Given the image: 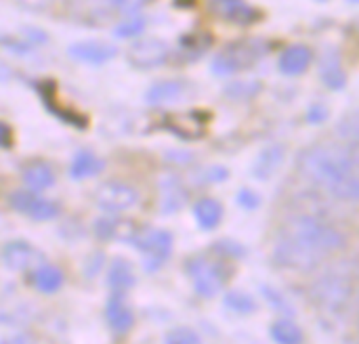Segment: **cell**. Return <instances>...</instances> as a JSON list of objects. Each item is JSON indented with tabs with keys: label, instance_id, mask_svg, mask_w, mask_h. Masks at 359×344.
<instances>
[{
	"label": "cell",
	"instance_id": "cell-27",
	"mask_svg": "<svg viewBox=\"0 0 359 344\" xmlns=\"http://www.w3.org/2000/svg\"><path fill=\"white\" fill-rule=\"evenodd\" d=\"M339 128H341V137L351 145L349 153H351L355 166H359V109H355L351 116H347Z\"/></svg>",
	"mask_w": 359,
	"mask_h": 344
},
{
	"label": "cell",
	"instance_id": "cell-32",
	"mask_svg": "<svg viewBox=\"0 0 359 344\" xmlns=\"http://www.w3.org/2000/svg\"><path fill=\"white\" fill-rule=\"evenodd\" d=\"M164 344H202V340L191 328H175L166 334Z\"/></svg>",
	"mask_w": 359,
	"mask_h": 344
},
{
	"label": "cell",
	"instance_id": "cell-12",
	"mask_svg": "<svg viewBox=\"0 0 359 344\" xmlns=\"http://www.w3.org/2000/svg\"><path fill=\"white\" fill-rule=\"evenodd\" d=\"M2 263L8 271H29V269L34 271L44 263V256L32 244L23 240H15L2 248Z\"/></svg>",
	"mask_w": 359,
	"mask_h": 344
},
{
	"label": "cell",
	"instance_id": "cell-6",
	"mask_svg": "<svg viewBox=\"0 0 359 344\" xmlns=\"http://www.w3.org/2000/svg\"><path fill=\"white\" fill-rule=\"evenodd\" d=\"M172 233L156 227H139L133 246L143 254V267L147 273H156L172 254Z\"/></svg>",
	"mask_w": 359,
	"mask_h": 344
},
{
	"label": "cell",
	"instance_id": "cell-38",
	"mask_svg": "<svg viewBox=\"0 0 359 344\" xmlns=\"http://www.w3.org/2000/svg\"><path fill=\"white\" fill-rule=\"evenodd\" d=\"M17 4L25 11H44L53 4V0H17Z\"/></svg>",
	"mask_w": 359,
	"mask_h": 344
},
{
	"label": "cell",
	"instance_id": "cell-4",
	"mask_svg": "<svg viewBox=\"0 0 359 344\" xmlns=\"http://www.w3.org/2000/svg\"><path fill=\"white\" fill-rule=\"evenodd\" d=\"M273 261L284 269L311 271L326 261V254L320 252L318 248L305 244L303 240H299L286 231H280V235L273 244Z\"/></svg>",
	"mask_w": 359,
	"mask_h": 344
},
{
	"label": "cell",
	"instance_id": "cell-10",
	"mask_svg": "<svg viewBox=\"0 0 359 344\" xmlns=\"http://www.w3.org/2000/svg\"><path fill=\"white\" fill-rule=\"evenodd\" d=\"M8 204L13 210L29 216L32 221L44 223V221H55L61 214V206L53 200L40 198L36 191L29 189H19L8 195Z\"/></svg>",
	"mask_w": 359,
	"mask_h": 344
},
{
	"label": "cell",
	"instance_id": "cell-21",
	"mask_svg": "<svg viewBox=\"0 0 359 344\" xmlns=\"http://www.w3.org/2000/svg\"><path fill=\"white\" fill-rule=\"evenodd\" d=\"M103 168H105L103 158H99L90 149H82V151H78L74 156V160L69 164V177L74 181H86V179H93V177L101 174Z\"/></svg>",
	"mask_w": 359,
	"mask_h": 344
},
{
	"label": "cell",
	"instance_id": "cell-42",
	"mask_svg": "<svg viewBox=\"0 0 359 344\" xmlns=\"http://www.w3.org/2000/svg\"><path fill=\"white\" fill-rule=\"evenodd\" d=\"M355 303H358V307H359V280H358V286H355Z\"/></svg>",
	"mask_w": 359,
	"mask_h": 344
},
{
	"label": "cell",
	"instance_id": "cell-11",
	"mask_svg": "<svg viewBox=\"0 0 359 344\" xmlns=\"http://www.w3.org/2000/svg\"><path fill=\"white\" fill-rule=\"evenodd\" d=\"M67 57L86 65H103L118 57V46L105 40H80L67 46Z\"/></svg>",
	"mask_w": 359,
	"mask_h": 344
},
{
	"label": "cell",
	"instance_id": "cell-22",
	"mask_svg": "<svg viewBox=\"0 0 359 344\" xmlns=\"http://www.w3.org/2000/svg\"><path fill=\"white\" fill-rule=\"evenodd\" d=\"M137 277H135V269L130 265V261L118 256L111 261L109 271H107V284L111 288V292H120L126 294L133 286H135Z\"/></svg>",
	"mask_w": 359,
	"mask_h": 344
},
{
	"label": "cell",
	"instance_id": "cell-37",
	"mask_svg": "<svg viewBox=\"0 0 359 344\" xmlns=\"http://www.w3.org/2000/svg\"><path fill=\"white\" fill-rule=\"evenodd\" d=\"M326 118H328V109H326L324 105H320V103L311 105L309 111H307V120H309L311 124H320V122H324Z\"/></svg>",
	"mask_w": 359,
	"mask_h": 344
},
{
	"label": "cell",
	"instance_id": "cell-31",
	"mask_svg": "<svg viewBox=\"0 0 359 344\" xmlns=\"http://www.w3.org/2000/svg\"><path fill=\"white\" fill-rule=\"evenodd\" d=\"M261 292H263L265 301L269 303V307H273L278 313H286V315H292V313H294V307L288 303V298H286L280 290L269 288V286H263Z\"/></svg>",
	"mask_w": 359,
	"mask_h": 344
},
{
	"label": "cell",
	"instance_id": "cell-40",
	"mask_svg": "<svg viewBox=\"0 0 359 344\" xmlns=\"http://www.w3.org/2000/svg\"><path fill=\"white\" fill-rule=\"evenodd\" d=\"M0 344H34V340H32L27 334H15V336H11V338L0 340Z\"/></svg>",
	"mask_w": 359,
	"mask_h": 344
},
{
	"label": "cell",
	"instance_id": "cell-29",
	"mask_svg": "<svg viewBox=\"0 0 359 344\" xmlns=\"http://www.w3.org/2000/svg\"><path fill=\"white\" fill-rule=\"evenodd\" d=\"M147 27V21L145 17H139V15H128L124 21H120L116 27H114V36L116 38H135V36H141Z\"/></svg>",
	"mask_w": 359,
	"mask_h": 344
},
{
	"label": "cell",
	"instance_id": "cell-3",
	"mask_svg": "<svg viewBox=\"0 0 359 344\" xmlns=\"http://www.w3.org/2000/svg\"><path fill=\"white\" fill-rule=\"evenodd\" d=\"M282 231L303 240L305 244L318 248L326 256L345 246V235L337 227H332L324 219H320L316 214H307V212L290 216Z\"/></svg>",
	"mask_w": 359,
	"mask_h": 344
},
{
	"label": "cell",
	"instance_id": "cell-16",
	"mask_svg": "<svg viewBox=\"0 0 359 344\" xmlns=\"http://www.w3.org/2000/svg\"><path fill=\"white\" fill-rule=\"evenodd\" d=\"M187 84L183 80H160L156 84H151L145 92V101L151 107H164V105H172L177 101H181L185 97Z\"/></svg>",
	"mask_w": 359,
	"mask_h": 344
},
{
	"label": "cell",
	"instance_id": "cell-20",
	"mask_svg": "<svg viewBox=\"0 0 359 344\" xmlns=\"http://www.w3.org/2000/svg\"><path fill=\"white\" fill-rule=\"evenodd\" d=\"M311 48H307L305 44H292L280 55L278 67L284 76H301L311 65Z\"/></svg>",
	"mask_w": 359,
	"mask_h": 344
},
{
	"label": "cell",
	"instance_id": "cell-7",
	"mask_svg": "<svg viewBox=\"0 0 359 344\" xmlns=\"http://www.w3.org/2000/svg\"><path fill=\"white\" fill-rule=\"evenodd\" d=\"M185 271L194 284V290L202 296V298H212L217 296L225 282H227V273L223 269V263L212 259V256H194L185 263Z\"/></svg>",
	"mask_w": 359,
	"mask_h": 344
},
{
	"label": "cell",
	"instance_id": "cell-43",
	"mask_svg": "<svg viewBox=\"0 0 359 344\" xmlns=\"http://www.w3.org/2000/svg\"><path fill=\"white\" fill-rule=\"evenodd\" d=\"M347 2H351V4H359V0H347Z\"/></svg>",
	"mask_w": 359,
	"mask_h": 344
},
{
	"label": "cell",
	"instance_id": "cell-8",
	"mask_svg": "<svg viewBox=\"0 0 359 344\" xmlns=\"http://www.w3.org/2000/svg\"><path fill=\"white\" fill-rule=\"evenodd\" d=\"M95 204L107 214H120L139 204V191L124 181H105L95 191Z\"/></svg>",
	"mask_w": 359,
	"mask_h": 344
},
{
	"label": "cell",
	"instance_id": "cell-1",
	"mask_svg": "<svg viewBox=\"0 0 359 344\" xmlns=\"http://www.w3.org/2000/svg\"><path fill=\"white\" fill-rule=\"evenodd\" d=\"M299 170L332 198L359 204V174L349 151L332 145H311L299 156Z\"/></svg>",
	"mask_w": 359,
	"mask_h": 344
},
{
	"label": "cell",
	"instance_id": "cell-5",
	"mask_svg": "<svg viewBox=\"0 0 359 344\" xmlns=\"http://www.w3.org/2000/svg\"><path fill=\"white\" fill-rule=\"evenodd\" d=\"M265 55V42L257 38H246L231 42L212 59L215 76H233L250 65H255Z\"/></svg>",
	"mask_w": 359,
	"mask_h": 344
},
{
	"label": "cell",
	"instance_id": "cell-23",
	"mask_svg": "<svg viewBox=\"0 0 359 344\" xmlns=\"http://www.w3.org/2000/svg\"><path fill=\"white\" fill-rule=\"evenodd\" d=\"M194 216H196V223L200 229L212 231L223 221V206L215 198H202L194 204Z\"/></svg>",
	"mask_w": 359,
	"mask_h": 344
},
{
	"label": "cell",
	"instance_id": "cell-14",
	"mask_svg": "<svg viewBox=\"0 0 359 344\" xmlns=\"http://www.w3.org/2000/svg\"><path fill=\"white\" fill-rule=\"evenodd\" d=\"M93 231L99 240L103 242H111V240H118V242H126V244H133L139 227L133 225L130 221H124V219H116V216H103V219H97L95 225H93Z\"/></svg>",
	"mask_w": 359,
	"mask_h": 344
},
{
	"label": "cell",
	"instance_id": "cell-24",
	"mask_svg": "<svg viewBox=\"0 0 359 344\" xmlns=\"http://www.w3.org/2000/svg\"><path fill=\"white\" fill-rule=\"evenodd\" d=\"M63 271L55 265H40L32 271V286L42 294H55L63 286Z\"/></svg>",
	"mask_w": 359,
	"mask_h": 344
},
{
	"label": "cell",
	"instance_id": "cell-41",
	"mask_svg": "<svg viewBox=\"0 0 359 344\" xmlns=\"http://www.w3.org/2000/svg\"><path fill=\"white\" fill-rule=\"evenodd\" d=\"M13 78V69H11V65L8 63H4L2 59H0V82H8Z\"/></svg>",
	"mask_w": 359,
	"mask_h": 344
},
{
	"label": "cell",
	"instance_id": "cell-35",
	"mask_svg": "<svg viewBox=\"0 0 359 344\" xmlns=\"http://www.w3.org/2000/svg\"><path fill=\"white\" fill-rule=\"evenodd\" d=\"M236 200H238V206H242L246 210H255V208L261 206V195L255 193L252 189H240Z\"/></svg>",
	"mask_w": 359,
	"mask_h": 344
},
{
	"label": "cell",
	"instance_id": "cell-28",
	"mask_svg": "<svg viewBox=\"0 0 359 344\" xmlns=\"http://www.w3.org/2000/svg\"><path fill=\"white\" fill-rule=\"evenodd\" d=\"M223 305H225L229 311L238 313V315H250V313L257 311V301H255L250 294L242 292V290H231V292H227L225 298H223Z\"/></svg>",
	"mask_w": 359,
	"mask_h": 344
},
{
	"label": "cell",
	"instance_id": "cell-26",
	"mask_svg": "<svg viewBox=\"0 0 359 344\" xmlns=\"http://www.w3.org/2000/svg\"><path fill=\"white\" fill-rule=\"evenodd\" d=\"M271 340L276 344H303L305 334L292 319H278L269 328Z\"/></svg>",
	"mask_w": 359,
	"mask_h": 344
},
{
	"label": "cell",
	"instance_id": "cell-2",
	"mask_svg": "<svg viewBox=\"0 0 359 344\" xmlns=\"http://www.w3.org/2000/svg\"><path fill=\"white\" fill-rule=\"evenodd\" d=\"M358 267L351 261H339L328 265L311 284L309 296L313 305L326 315H339L355 296Z\"/></svg>",
	"mask_w": 359,
	"mask_h": 344
},
{
	"label": "cell",
	"instance_id": "cell-15",
	"mask_svg": "<svg viewBox=\"0 0 359 344\" xmlns=\"http://www.w3.org/2000/svg\"><path fill=\"white\" fill-rule=\"evenodd\" d=\"M158 189H160V210L164 214H172V212H179L185 202H187V191L181 183L179 177L175 174H164L158 183Z\"/></svg>",
	"mask_w": 359,
	"mask_h": 344
},
{
	"label": "cell",
	"instance_id": "cell-19",
	"mask_svg": "<svg viewBox=\"0 0 359 344\" xmlns=\"http://www.w3.org/2000/svg\"><path fill=\"white\" fill-rule=\"evenodd\" d=\"M21 183H23L25 189L40 193V191L50 189L57 183V174H55L50 164H46V162H32V164H27L23 168Z\"/></svg>",
	"mask_w": 359,
	"mask_h": 344
},
{
	"label": "cell",
	"instance_id": "cell-17",
	"mask_svg": "<svg viewBox=\"0 0 359 344\" xmlns=\"http://www.w3.org/2000/svg\"><path fill=\"white\" fill-rule=\"evenodd\" d=\"M284 158H286V149L284 145L280 143H273V145H267L265 149H261V153L255 158V164H252V177L257 181H269L284 164Z\"/></svg>",
	"mask_w": 359,
	"mask_h": 344
},
{
	"label": "cell",
	"instance_id": "cell-9",
	"mask_svg": "<svg viewBox=\"0 0 359 344\" xmlns=\"http://www.w3.org/2000/svg\"><path fill=\"white\" fill-rule=\"evenodd\" d=\"M168 57H170V48L160 38H139L126 50L128 63L141 71L156 69V67L164 65L168 61Z\"/></svg>",
	"mask_w": 359,
	"mask_h": 344
},
{
	"label": "cell",
	"instance_id": "cell-34",
	"mask_svg": "<svg viewBox=\"0 0 359 344\" xmlns=\"http://www.w3.org/2000/svg\"><path fill=\"white\" fill-rule=\"evenodd\" d=\"M103 4L111 6L114 11L122 13V15H137L147 0H101Z\"/></svg>",
	"mask_w": 359,
	"mask_h": 344
},
{
	"label": "cell",
	"instance_id": "cell-30",
	"mask_svg": "<svg viewBox=\"0 0 359 344\" xmlns=\"http://www.w3.org/2000/svg\"><path fill=\"white\" fill-rule=\"evenodd\" d=\"M261 90V84L255 80H244V82H231L227 84V88L223 90V95L231 97V99H250Z\"/></svg>",
	"mask_w": 359,
	"mask_h": 344
},
{
	"label": "cell",
	"instance_id": "cell-25",
	"mask_svg": "<svg viewBox=\"0 0 359 344\" xmlns=\"http://www.w3.org/2000/svg\"><path fill=\"white\" fill-rule=\"evenodd\" d=\"M217 8L221 17L233 21V23H252L257 21V11L246 0H219Z\"/></svg>",
	"mask_w": 359,
	"mask_h": 344
},
{
	"label": "cell",
	"instance_id": "cell-36",
	"mask_svg": "<svg viewBox=\"0 0 359 344\" xmlns=\"http://www.w3.org/2000/svg\"><path fill=\"white\" fill-rule=\"evenodd\" d=\"M25 34V40L34 46V44H46L48 42V34L44 29H38V27H25L23 29Z\"/></svg>",
	"mask_w": 359,
	"mask_h": 344
},
{
	"label": "cell",
	"instance_id": "cell-39",
	"mask_svg": "<svg viewBox=\"0 0 359 344\" xmlns=\"http://www.w3.org/2000/svg\"><path fill=\"white\" fill-rule=\"evenodd\" d=\"M11 141H13V132H11V128H8V124L0 122V149L8 147Z\"/></svg>",
	"mask_w": 359,
	"mask_h": 344
},
{
	"label": "cell",
	"instance_id": "cell-33",
	"mask_svg": "<svg viewBox=\"0 0 359 344\" xmlns=\"http://www.w3.org/2000/svg\"><path fill=\"white\" fill-rule=\"evenodd\" d=\"M0 46L11 50V53H15V55H19V57H25L32 50V44L25 38H15V36H2L0 38Z\"/></svg>",
	"mask_w": 359,
	"mask_h": 344
},
{
	"label": "cell",
	"instance_id": "cell-18",
	"mask_svg": "<svg viewBox=\"0 0 359 344\" xmlns=\"http://www.w3.org/2000/svg\"><path fill=\"white\" fill-rule=\"evenodd\" d=\"M320 78L330 90H343L347 84V74L337 48H326L320 59Z\"/></svg>",
	"mask_w": 359,
	"mask_h": 344
},
{
	"label": "cell",
	"instance_id": "cell-13",
	"mask_svg": "<svg viewBox=\"0 0 359 344\" xmlns=\"http://www.w3.org/2000/svg\"><path fill=\"white\" fill-rule=\"evenodd\" d=\"M105 317H107L109 328L118 336L128 334L133 330V326H135V313L128 307L126 296L120 294V292H111V296L107 301V307H105Z\"/></svg>",
	"mask_w": 359,
	"mask_h": 344
}]
</instances>
